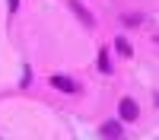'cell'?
I'll return each instance as SVG.
<instances>
[{"label": "cell", "instance_id": "obj_8", "mask_svg": "<svg viewBox=\"0 0 159 140\" xmlns=\"http://www.w3.org/2000/svg\"><path fill=\"white\" fill-rule=\"evenodd\" d=\"M7 7H10V13H13V10L19 7V0H7Z\"/></svg>", "mask_w": 159, "mask_h": 140}, {"label": "cell", "instance_id": "obj_3", "mask_svg": "<svg viewBox=\"0 0 159 140\" xmlns=\"http://www.w3.org/2000/svg\"><path fill=\"white\" fill-rule=\"evenodd\" d=\"M118 111H121V121H137V115H140L134 99H121L118 102Z\"/></svg>", "mask_w": 159, "mask_h": 140}, {"label": "cell", "instance_id": "obj_5", "mask_svg": "<svg viewBox=\"0 0 159 140\" xmlns=\"http://www.w3.org/2000/svg\"><path fill=\"white\" fill-rule=\"evenodd\" d=\"M99 70L102 73H111V61H108V48L99 51Z\"/></svg>", "mask_w": 159, "mask_h": 140}, {"label": "cell", "instance_id": "obj_1", "mask_svg": "<svg viewBox=\"0 0 159 140\" xmlns=\"http://www.w3.org/2000/svg\"><path fill=\"white\" fill-rule=\"evenodd\" d=\"M51 86L61 89V93H80V83H76V80H70L67 73H54V76H51Z\"/></svg>", "mask_w": 159, "mask_h": 140}, {"label": "cell", "instance_id": "obj_6", "mask_svg": "<svg viewBox=\"0 0 159 140\" xmlns=\"http://www.w3.org/2000/svg\"><path fill=\"white\" fill-rule=\"evenodd\" d=\"M115 48L121 51L124 57H130V54H134V48H130V42H127V38H115Z\"/></svg>", "mask_w": 159, "mask_h": 140}, {"label": "cell", "instance_id": "obj_7", "mask_svg": "<svg viewBox=\"0 0 159 140\" xmlns=\"http://www.w3.org/2000/svg\"><path fill=\"white\" fill-rule=\"evenodd\" d=\"M124 22H127V25H134V29H137V25H140V13H137V16H134V13H127V16H124Z\"/></svg>", "mask_w": 159, "mask_h": 140}, {"label": "cell", "instance_id": "obj_2", "mask_svg": "<svg viewBox=\"0 0 159 140\" xmlns=\"http://www.w3.org/2000/svg\"><path fill=\"white\" fill-rule=\"evenodd\" d=\"M67 3H70V10H73V16L80 19V22H83L86 25V29H92V25H96V19H92V13L83 7V3H80V0H67Z\"/></svg>", "mask_w": 159, "mask_h": 140}, {"label": "cell", "instance_id": "obj_4", "mask_svg": "<svg viewBox=\"0 0 159 140\" xmlns=\"http://www.w3.org/2000/svg\"><path fill=\"white\" fill-rule=\"evenodd\" d=\"M102 134L111 137V140H121V124H118V121H105L102 124Z\"/></svg>", "mask_w": 159, "mask_h": 140}]
</instances>
